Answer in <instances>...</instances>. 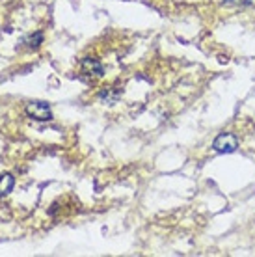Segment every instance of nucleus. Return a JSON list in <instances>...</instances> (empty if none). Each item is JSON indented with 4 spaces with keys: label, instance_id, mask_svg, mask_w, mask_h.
<instances>
[{
    "label": "nucleus",
    "instance_id": "nucleus-6",
    "mask_svg": "<svg viewBox=\"0 0 255 257\" xmlns=\"http://www.w3.org/2000/svg\"><path fill=\"white\" fill-rule=\"evenodd\" d=\"M223 4H235V6H249L251 0H223Z\"/></svg>",
    "mask_w": 255,
    "mask_h": 257
},
{
    "label": "nucleus",
    "instance_id": "nucleus-2",
    "mask_svg": "<svg viewBox=\"0 0 255 257\" xmlns=\"http://www.w3.org/2000/svg\"><path fill=\"white\" fill-rule=\"evenodd\" d=\"M238 148V138L231 133H223V135H218L212 142V149L216 153H233Z\"/></svg>",
    "mask_w": 255,
    "mask_h": 257
},
{
    "label": "nucleus",
    "instance_id": "nucleus-1",
    "mask_svg": "<svg viewBox=\"0 0 255 257\" xmlns=\"http://www.w3.org/2000/svg\"><path fill=\"white\" fill-rule=\"evenodd\" d=\"M26 116L36 119V121H51L52 119V110L51 104L43 103V101H34V103L26 104Z\"/></svg>",
    "mask_w": 255,
    "mask_h": 257
},
{
    "label": "nucleus",
    "instance_id": "nucleus-3",
    "mask_svg": "<svg viewBox=\"0 0 255 257\" xmlns=\"http://www.w3.org/2000/svg\"><path fill=\"white\" fill-rule=\"evenodd\" d=\"M82 71L89 77H102L104 75V69H102L101 62H97L93 58H84L82 60Z\"/></svg>",
    "mask_w": 255,
    "mask_h": 257
},
{
    "label": "nucleus",
    "instance_id": "nucleus-4",
    "mask_svg": "<svg viewBox=\"0 0 255 257\" xmlns=\"http://www.w3.org/2000/svg\"><path fill=\"white\" fill-rule=\"evenodd\" d=\"M15 187V177L12 174L0 175V196H8Z\"/></svg>",
    "mask_w": 255,
    "mask_h": 257
},
{
    "label": "nucleus",
    "instance_id": "nucleus-5",
    "mask_svg": "<svg viewBox=\"0 0 255 257\" xmlns=\"http://www.w3.org/2000/svg\"><path fill=\"white\" fill-rule=\"evenodd\" d=\"M43 32H34L32 36H28V38L23 39V43H25V47H28V49H39L41 47V43H43Z\"/></svg>",
    "mask_w": 255,
    "mask_h": 257
}]
</instances>
